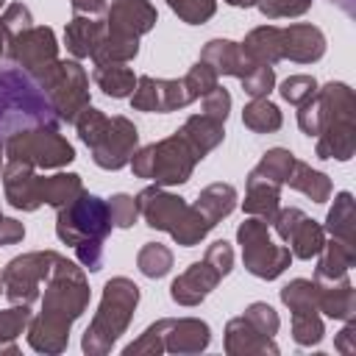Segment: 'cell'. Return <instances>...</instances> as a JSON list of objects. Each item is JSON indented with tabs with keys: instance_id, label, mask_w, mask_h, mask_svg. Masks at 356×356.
Segmentation results:
<instances>
[{
	"instance_id": "obj_1",
	"label": "cell",
	"mask_w": 356,
	"mask_h": 356,
	"mask_svg": "<svg viewBox=\"0 0 356 356\" xmlns=\"http://www.w3.org/2000/svg\"><path fill=\"white\" fill-rule=\"evenodd\" d=\"M89 295L92 292H89L83 267L58 256L50 275L44 278V295H39L42 312L36 317H31V323L25 328L31 350L47 353V356L64 353L67 342H70L72 323L89 306Z\"/></svg>"
},
{
	"instance_id": "obj_2",
	"label": "cell",
	"mask_w": 356,
	"mask_h": 356,
	"mask_svg": "<svg viewBox=\"0 0 356 356\" xmlns=\"http://www.w3.org/2000/svg\"><path fill=\"white\" fill-rule=\"evenodd\" d=\"M58 128L61 120L53 111L47 92L22 67L0 64V139H8L25 128Z\"/></svg>"
},
{
	"instance_id": "obj_3",
	"label": "cell",
	"mask_w": 356,
	"mask_h": 356,
	"mask_svg": "<svg viewBox=\"0 0 356 356\" xmlns=\"http://www.w3.org/2000/svg\"><path fill=\"white\" fill-rule=\"evenodd\" d=\"M136 306H139V286L125 275L108 278L103 284L97 312H95L89 328L83 331L81 350L86 356H106L114 348V342L128 331Z\"/></svg>"
},
{
	"instance_id": "obj_4",
	"label": "cell",
	"mask_w": 356,
	"mask_h": 356,
	"mask_svg": "<svg viewBox=\"0 0 356 356\" xmlns=\"http://www.w3.org/2000/svg\"><path fill=\"white\" fill-rule=\"evenodd\" d=\"M136 206L150 228L170 234L175 239V245H181V248L200 245L206 239V234L211 231L206 217L192 203H186L181 195L167 192V186H156V184L145 186L136 195Z\"/></svg>"
},
{
	"instance_id": "obj_5",
	"label": "cell",
	"mask_w": 356,
	"mask_h": 356,
	"mask_svg": "<svg viewBox=\"0 0 356 356\" xmlns=\"http://www.w3.org/2000/svg\"><path fill=\"white\" fill-rule=\"evenodd\" d=\"M200 159L189 147V142L175 131L153 145L136 147L128 167L134 170L136 178H147L156 186H181L192 178L195 164Z\"/></svg>"
},
{
	"instance_id": "obj_6",
	"label": "cell",
	"mask_w": 356,
	"mask_h": 356,
	"mask_svg": "<svg viewBox=\"0 0 356 356\" xmlns=\"http://www.w3.org/2000/svg\"><path fill=\"white\" fill-rule=\"evenodd\" d=\"M111 228L108 203L86 189L67 206L56 209V236L72 250L83 242H106Z\"/></svg>"
},
{
	"instance_id": "obj_7",
	"label": "cell",
	"mask_w": 356,
	"mask_h": 356,
	"mask_svg": "<svg viewBox=\"0 0 356 356\" xmlns=\"http://www.w3.org/2000/svg\"><path fill=\"white\" fill-rule=\"evenodd\" d=\"M6 159L25 161L33 170H61L75 161V147L67 142V136L58 134V128H25L11 134L3 142Z\"/></svg>"
},
{
	"instance_id": "obj_8",
	"label": "cell",
	"mask_w": 356,
	"mask_h": 356,
	"mask_svg": "<svg viewBox=\"0 0 356 356\" xmlns=\"http://www.w3.org/2000/svg\"><path fill=\"white\" fill-rule=\"evenodd\" d=\"M36 83L47 92L61 122H75V117L89 106V75L75 58L53 61L36 75Z\"/></svg>"
},
{
	"instance_id": "obj_9",
	"label": "cell",
	"mask_w": 356,
	"mask_h": 356,
	"mask_svg": "<svg viewBox=\"0 0 356 356\" xmlns=\"http://www.w3.org/2000/svg\"><path fill=\"white\" fill-rule=\"evenodd\" d=\"M236 242L242 248V264L250 275L273 281L278 278L289 261L292 253L286 245H275L273 234H270V222L259 220V217H248L239 228H236Z\"/></svg>"
},
{
	"instance_id": "obj_10",
	"label": "cell",
	"mask_w": 356,
	"mask_h": 356,
	"mask_svg": "<svg viewBox=\"0 0 356 356\" xmlns=\"http://www.w3.org/2000/svg\"><path fill=\"white\" fill-rule=\"evenodd\" d=\"M61 253L56 250H28L22 256H14L3 267V292L11 303L33 306L42 295V284L50 275L53 264L58 261Z\"/></svg>"
},
{
	"instance_id": "obj_11",
	"label": "cell",
	"mask_w": 356,
	"mask_h": 356,
	"mask_svg": "<svg viewBox=\"0 0 356 356\" xmlns=\"http://www.w3.org/2000/svg\"><path fill=\"white\" fill-rule=\"evenodd\" d=\"M128 100L134 111H147V114H167L195 103L192 95L186 92L184 78H153V75H139L136 89L131 92Z\"/></svg>"
},
{
	"instance_id": "obj_12",
	"label": "cell",
	"mask_w": 356,
	"mask_h": 356,
	"mask_svg": "<svg viewBox=\"0 0 356 356\" xmlns=\"http://www.w3.org/2000/svg\"><path fill=\"white\" fill-rule=\"evenodd\" d=\"M136 147H139L136 125L128 117L117 114V117H108V125L103 128V134L97 136V142L89 150H92V161L100 170H122V167H128Z\"/></svg>"
},
{
	"instance_id": "obj_13",
	"label": "cell",
	"mask_w": 356,
	"mask_h": 356,
	"mask_svg": "<svg viewBox=\"0 0 356 356\" xmlns=\"http://www.w3.org/2000/svg\"><path fill=\"white\" fill-rule=\"evenodd\" d=\"M6 56L17 67H22L25 72H31L36 78L44 67H50L53 61H58V42H56L53 28H47V25H31L28 31L17 33L8 42Z\"/></svg>"
},
{
	"instance_id": "obj_14",
	"label": "cell",
	"mask_w": 356,
	"mask_h": 356,
	"mask_svg": "<svg viewBox=\"0 0 356 356\" xmlns=\"http://www.w3.org/2000/svg\"><path fill=\"white\" fill-rule=\"evenodd\" d=\"M314 139H317V145H314L317 159H337V161L353 159V153H356V111L331 117Z\"/></svg>"
},
{
	"instance_id": "obj_15",
	"label": "cell",
	"mask_w": 356,
	"mask_h": 356,
	"mask_svg": "<svg viewBox=\"0 0 356 356\" xmlns=\"http://www.w3.org/2000/svg\"><path fill=\"white\" fill-rule=\"evenodd\" d=\"M156 8L147 0H111L106 8V31L125 33V36H145L156 28Z\"/></svg>"
},
{
	"instance_id": "obj_16",
	"label": "cell",
	"mask_w": 356,
	"mask_h": 356,
	"mask_svg": "<svg viewBox=\"0 0 356 356\" xmlns=\"http://www.w3.org/2000/svg\"><path fill=\"white\" fill-rule=\"evenodd\" d=\"M222 281V275L206 261H192L172 284H170V298L178 303V306H197L203 303L211 289H217V284Z\"/></svg>"
},
{
	"instance_id": "obj_17",
	"label": "cell",
	"mask_w": 356,
	"mask_h": 356,
	"mask_svg": "<svg viewBox=\"0 0 356 356\" xmlns=\"http://www.w3.org/2000/svg\"><path fill=\"white\" fill-rule=\"evenodd\" d=\"M325 56V33L312 22H292L281 28V58L295 64H314Z\"/></svg>"
},
{
	"instance_id": "obj_18",
	"label": "cell",
	"mask_w": 356,
	"mask_h": 356,
	"mask_svg": "<svg viewBox=\"0 0 356 356\" xmlns=\"http://www.w3.org/2000/svg\"><path fill=\"white\" fill-rule=\"evenodd\" d=\"M3 192L6 200L17 209V211H36L42 206L39 197V175L31 164L25 161H6L3 164Z\"/></svg>"
},
{
	"instance_id": "obj_19",
	"label": "cell",
	"mask_w": 356,
	"mask_h": 356,
	"mask_svg": "<svg viewBox=\"0 0 356 356\" xmlns=\"http://www.w3.org/2000/svg\"><path fill=\"white\" fill-rule=\"evenodd\" d=\"M211 342V328L200 317H167L164 320V353H200Z\"/></svg>"
},
{
	"instance_id": "obj_20",
	"label": "cell",
	"mask_w": 356,
	"mask_h": 356,
	"mask_svg": "<svg viewBox=\"0 0 356 356\" xmlns=\"http://www.w3.org/2000/svg\"><path fill=\"white\" fill-rule=\"evenodd\" d=\"M225 353L228 356H278V345L273 337L256 331L242 314L225 323Z\"/></svg>"
},
{
	"instance_id": "obj_21",
	"label": "cell",
	"mask_w": 356,
	"mask_h": 356,
	"mask_svg": "<svg viewBox=\"0 0 356 356\" xmlns=\"http://www.w3.org/2000/svg\"><path fill=\"white\" fill-rule=\"evenodd\" d=\"M314 286H317V312L339 323H348L356 317V289L348 275L328 284L314 281Z\"/></svg>"
},
{
	"instance_id": "obj_22",
	"label": "cell",
	"mask_w": 356,
	"mask_h": 356,
	"mask_svg": "<svg viewBox=\"0 0 356 356\" xmlns=\"http://www.w3.org/2000/svg\"><path fill=\"white\" fill-rule=\"evenodd\" d=\"M200 58L206 64L214 67L217 75H234V78H245L256 64L248 61V56L242 53L239 42H231V39H211L203 44L200 50Z\"/></svg>"
},
{
	"instance_id": "obj_23",
	"label": "cell",
	"mask_w": 356,
	"mask_h": 356,
	"mask_svg": "<svg viewBox=\"0 0 356 356\" xmlns=\"http://www.w3.org/2000/svg\"><path fill=\"white\" fill-rule=\"evenodd\" d=\"M317 267H314V281L328 284V281H339L350 273V267L356 264V248L350 242L342 239H325L323 250L314 256Z\"/></svg>"
},
{
	"instance_id": "obj_24",
	"label": "cell",
	"mask_w": 356,
	"mask_h": 356,
	"mask_svg": "<svg viewBox=\"0 0 356 356\" xmlns=\"http://www.w3.org/2000/svg\"><path fill=\"white\" fill-rule=\"evenodd\" d=\"M106 33V22L100 17H72L67 25H64V44L67 50L72 53L75 61L81 58H92L100 36Z\"/></svg>"
},
{
	"instance_id": "obj_25",
	"label": "cell",
	"mask_w": 356,
	"mask_h": 356,
	"mask_svg": "<svg viewBox=\"0 0 356 356\" xmlns=\"http://www.w3.org/2000/svg\"><path fill=\"white\" fill-rule=\"evenodd\" d=\"M178 134L189 142V147L195 150V156L203 161L222 139H225V122L206 117V114H192L186 117V122L178 128Z\"/></svg>"
},
{
	"instance_id": "obj_26",
	"label": "cell",
	"mask_w": 356,
	"mask_h": 356,
	"mask_svg": "<svg viewBox=\"0 0 356 356\" xmlns=\"http://www.w3.org/2000/svg\"><path fill=\"white\" fill-rule=\"evenodd\" d=\"M239 47L250 64L273 67L275 61H281V28L278 25H259L245 36V42H239Z\"/></svg>"
},
{
	"instance_id": "obj_27",
	"label": "cell",
	"mask_w": 356,
	"mask_h": 356,
	"mask_svg": "<svg viewBox=\"0 0 356 356\" xmlns=\"http://www.w3.org/2000/svg\"><path fill=\"white\" fill-rule=\"evenodd\" d=\"M242 209L250 217H259L264 222H273L275 211L281 209V186L278 184H270L264 178L248 175V189H245Z\"/></svg>"
},
{
	"instance_id": "obj_28",
	"label": "cell",
	"mask_w": 356,
	"mask_h": 356,
	"mask_svg": "<svg viewBox=\"0 0 356 356\" xmlns=\"http://www.w3.org/2000/svg\"><path fill=\"white\" fill-rule=\"evenodd\" d=\"M236 200H239L236 189H234L231 184L217 181V184H209L206 189H200V195H197V200H195L192 206H195V209L206 217V222L214 228L220 220H225V217L236 209Z\"/></svg>"
},
{
	"instance_id": "obj_29",
	"label": "cell",
	"mask_w": 356,
	"mask_h": 356,
	"mask_svg": "<svg viewBox=\"0 0 356 356\" xmlns=\"http://www.w3.org/2000/svg\"><path fill=\"white\" fill-rule=\"evenodd\" d=\"M136 78L139 75L125 64H95V70H92L95 86L106 97H114V100L131 97V92L136 89Z\"/></svg>"
},
{
	"instance_id": "obj_30",
	"label": "cell",
	"mask_w": 356,
	"mask_h": 356,
	"mask_svg": "<svg viewBox=\"0 0 356 356\" xmlns=\"http://www.w3.org/2000/svg\"><path fill=\"white\" fill-rule=\"evenodd\" d=\"M284 186H289V189L306 195V197L314 200V203H325V200L331 197V189H334V186H331V178H328L325 172H320V170H314L312 164L298 161V159H295L292 172H289V178H286Z\"/></svg>"
},
{
	"instance_id": "obj_31",
	"label": "cell",
	"mask_w": 356,
	"mask_h": 356,
	"mask_svg": "<svg viewBox=\"0 0 356 356\" xmlns=\"http://www.w3.org/2000/svg\"><path fill=\"white\" fill-rule=\"evenodd\" d=\"M83 192V181L78 172H53V175H39V197L42 206L61 209L70 200H75Z\"/></svg>"
},
{
	"instance_id": "obj_32",
	"label": "cell",
	"mask_w": 356,
	"mask_h": 356,
	"mask_svg": "<svg viewBox=\"0 0 356 356\" xmlns=\"http://www.w3.org/2000/svg\"><path fill=\"white\" fill-rule=\"evenodd\" d=\"M323 245H325V228L317 220L306 217V214L298 220V225L292 228V234L286 239V248H289L292 259H303V261L314 259L323 250Z\"/></svg>"
},
{
	"instance_id": "obj_33",
	"label": "cell",
	"mask_w": 356,
	"mask_h": 356,
	"mask_svg": "<svg viewBox=\"0 0 356 356\" xmlns=\"http://www.w3.org/2000/svg\"><path fill=\"white\" fill-rule=\"evenodd\" d=\"M139 56V39L136 36H125V33H114L106 31L92 53L95 64H128Z\"/></svg>"
},
{
	"instance_id": "obj_34",
	"label": "cell",
	"mask_w": 356,
	"mask_h": 356,
	"mask_svg": "<svg viewBox=\"0 0 356 356\" xmlns=\"http://www.w3.org/2000/svg\"><path fill=\"white\" fill-rule=\"evenodd\" d=\"M325 234H331L334 239L342 242H356V209H353V195L350 192H339L334 197V206L325 214Z\"/></svg>"
},
{
	"instance_id": "obj_35",
	"label": "cell",
	"mask_w": 356,
	"mask_h": 356,
	"mask_svg": "<svg viewBox=\"0 0 356 356\" xmlns=\"http://www.w3.org/2000/svg\"><path fill=\"white\" fill-rule=\"evenodd\" d=\"M242 122L253 134H273L284 125V117H281V108L275 103H270L267 97H256V100L245 103Z\"/></svg>"
},
{
	"instance_id": "obj_36",
	"label": "cell",
	"mask_w": 356,
	"mask_h": 356,
	"mask_svg": "<svg viewBox=\"0 0 356 356\" xmlns=\"http://www.w3.org/2000/svg\"><path fill=\"white\" fill-rule=\"evenodd\" d=\"M292 164H295V153L292 150H286V147H270L261 156V161L248 175H256V178H264L270 184L284 186L286 178H289V172H292Z\"/></svg>"
},
{
	"instance_id": "obj_37",
	"label": "cell",
	"mask_w": 356,
	"mask_h": 356,
	"mask_svg": "<svg viewBox=\"0 0 356 356\" xmlns=\"http://www.w3.org/2000/svg\"><path fill=\"white\" fill-rule=\"evenodd\" d=\"M136 267L145 278H164L172 270V250L161 242H145L136 253Z\"/></svg>"
},
{
	"instance_id": "obj_38",
	"label": "cell",
	"mask_w": 356,
	"mask_h": 356,
	"mask_svg": "<svg viewBox=\"0 0 356 356\" xmlns=\"http://www.w3.org/2000/svg\"><path fill=\"white\" fill-rule=\"evenodd\" d=\"M31 317H33L31 306H22V303H11L8 309H3L0 312V345H6L11 353H19L17 337L25 334Z\"/></svg>"
},
{
	"instance_id": "obj_39",
	"label": "cell",
	"mask_w": 356,
	"mask_h": 356,
	"mask_svg": "<svg viewBox=\"0 0 356 356\" xmlns=\"http://www.w3.org/2000/svg\"><path fill=\"white\" fill-rule=\"evenodd\" d=\"M325 337V325H323V317L317 309H309V312H292V339L303 348H312V345H320Z\"/></svg>"
},
{
	"instance_id": "obj_40",
	"label": "cell",
	"mask_w": 356,
	"mask_h": 356,
	"mask_svg": "<svg viewBox=\"0 0 356 356\" xmlns=\"http://www.w3.org/2000/svg\"><path fill=\"white\" fill-rule=\"evenodd\" d=\"M281 303L289 312H309L317 309V286L309 278H292L281 286Z\"/></svg>"
},
{
	"instance_id": "obj_41",
	"label": "cell",
	"mask_w": 356,
	"mask_h": 356,
	"mask_svg": "<svg viewBox=\"0 0 356 356\" xmlns=\"http://www.w3.org/2000/svg\"><path fill=\"white\" fill-rule=\"evenodd\" d=\"M164 320H167V317L150 323L131 345H125L122 353H125V356H142V353H147V356H161V353H164Z\"/></svg>"
},
{
	"instance_id": "obj_42",
	"label": "cell",
	"mask_w": 356,
	"mask_h": 356,
	"mask_svg": "<svg viewBox=\"0 0 356 356\" xmlns=\"http://www.w3.org/2000/svg\"><path fill=\"white\" fill-rule=\"evenodd\" d=\"M167 6L186 25H203L217 11V0H167Z\"/></svg>"
},
{
	"instance_id": "obj_43",
	"label": "cell",
	"mask_w": 356,
	"mask_h": 356,
	"mask_svg": "<svg viewBox=\"0 0 356 356\" xmlns=\"http://www.w3.org/2000/svg\"><path fill=\"white\" fill-rule=\"evenodd\" d=\"M217 78H220V75L214 72V67L206 64L203 58H197V61L189 67V72L184 75V83H186V92L192 95V100H200V97L209 95L214 86H220Z\"/></svg>"
},
{
	"instance_id": "obj_44",
	"label": "cell",
	"mask_w": 356,
	"mask_h": 356,
	"mask_svg": "<svg viewBox=\"0 0 356 356\" xmlns=\"http://www.w3.org/2000/svg\"><path fill=\"white\" fill-rule=\"evenodd\" d=\"M106 203H108V217H111V225L114 228H131L139 220V206H136V197L134 195L117 192Z\"/></svg>"
},
{
	"instance_id": "obj_45",
	"label": "cell",
	"mask_w": 356,
	"mask_h": 356,
	"mask_svg": "<svg viewBox=\"0 0 356 356\" xmlns=\"http://www.w3.org/2000/svg\"><path fill=\"white\" fill-rule=\"evenodd\" d=\"M242 317H245L256 331H261V334H267V337H275L278 328H281V317H278V312H275L270 303H261V300L250 303V306L245 309Z\"/></svg>"
},
{
	"instance_id": "obj_46",
	"label": "cell",
	"mask_w": 356,
	"mask_h": 356,
	"mask_svg": "<svg viewBox=\"0 0 356 356\" xmlns=\"http://www.w3.org/2000/svg\"><path fill=\"white\" fill-rule=\"evenodd\" d=\"M314 0H256V8L267 19H289V17H303L312 8Z\"/></svg>"
},
{
	"instance_id": "obj_47",
	"label": "cell",
	"mask_w": 356,
	"mask_h": 356,
	"mask_svg": "<svg viewBox=\"0 0 356 356\" xmlns=\"http://www.w3.org/2000/svg\"><path fill=\"white\" fill-rule=\"evenodd\" d=\"M278 92L289 106H300L303 100H309L317 92V81H314V75H289L281 81Z\"/></svg>"
},
{
	"instance_id": "obj_48",
	"label": "cell",
	"mask_w": 356,
	"mask_h": 356,
	"mask_svg": "<svg viewBox=\"0 0 356 356\" xmlns=\"http://www.w3.org/2000/svg\"><path fill=\"white\" fill-rule=\"evenodd\" d=\"M242 81V92L256 100V97H267L275 89V70L273 67H253Z\"/></svg>"
},
{
	"instance_id": "obj_49",
	"label": "cell",
	"mask_w": 356,
	"mask_h": 356,
	"mask_svg": "<svg viewBox=\"0 0 356 356\" xmlns=\"http://www.w3.org/2000/svg\"><path fill=\"white\" fill-rule=\"evenodd\" d=\"M0 22L8 31V36L14 39L17 33H22V31H28L33 25V14H31V8L25 3H8L3 8V14H0Z\"/></svg>"
},
{
	"instance_id": "obj_50",
	"label": "cell",
	"mask_w": 356,
	"mask_h": 356,
	"mask_svg": "<svg viewBox=\"0 0 356 356\" xmlns=\"http://www.w3.org/2000/svg\"><path fill=\"white\" fill-rule=\"evenodd\" d=\"M228 111H231V92H228V89L214 86L209 95H203V111H200V114L225 122V120H228Z\"/></svg>"
},
{
	"instance_id": "obj_51",
	"label": "cell",
	"mask_w": 356,
	"mask_h": 356,
	"mask_svg": "<svg viewBox=\"0 0 356 356\" xmlns=\"http://www.w3.org/2000/svg\"><path fill=\"white\" fill-rule=\"evenodd\" d=\"M222 278L234 270V248L225 242V239H217V242H211L209 248H206V256H203Z\"/></svg>"
},
{
	"instance_id": "obj_52",
	"label": "cell",
	"mask_w": 356,
	"mask_h": 356,
	"mask_svg": "<svg viewBox=\"0 0 356 356\" xmlns=\"http://www.w3.org/2000/svg\"><path fill=\"white\" fill-rule=\"evenodd\" d=\"M22 236H25V225H22L19 220H14V217H0V248L17 245V242H22Z\"/></svg>"
},
{
	"instance_id": "obj_53",
	"label": "cell",
	"mask_w": 356,
	"mask_h": 356,
	"mask_svg": "<svg viewBox=\"0 0 356 356\" xmlns=\"http://www.w3.org/2000/svg\"><path fill=\"white\" fill-rule=\"evenodd\" d=\"M334 348H337L339 353H345V356L356 353V323H353V320H348L345 328L334 337Z\"/></svg>"
},
{
	"instance_id": "obj_54",
	"label": "cell",
	"mask_w": 356,
	"mask_h": 356,
	"mask_svg": "<svg viewBox=\"0 0 356 356\" xmlns=\"http://www.w3.org/2000/svg\"><path fill=\"white\" fill-rule=\"evenodd\" d=\"M70 6H72V14L78 17H103L108 8L106 0H70Z\"/></svg>"
},
{
	"instance_id": "obj_55",
	"label": "cell",
	"mask_w": 356,
	"mask_h": 356,
	"mask_svg": "<svg viewBox=\"0 0 356 356\" xmlns=\"http://www.w3.org/2000/svg\"><path fill=\"white\" fill-rule=\"evenodd\" d=\"M331 3H337L348 17H353V14H356V0H331Z\"/></svg>"
},
{
	"instance_id": "obj_56",
	"label": "cell",
	"mask_w": 356,
	"mask_h": 356,
	"mask_svg": "<svg viewBox=\"0 0 356 356\" xmlns=\"http://www.w3.org/2000/svg\"><path fill=\"white\" fill-rule=\"evenodd\" d=\"M8 42H11V36H8V31L3 28V22H0V58L6 56V50H8Z\"/></svg>"
},
{
	"instance_id": "obj_57",
	"label": "cell",
	"mask_w": 356,
	"mask_h": 356,
	"mask_svg": "<svg viewBox=\"0 0 356 356\" xmlns=\"http://www.w3.org/2000/svg\"><path fill=\"white\" fill-rule=\"evenodd\" d=\"M228 6H236V8H250V6H256V0H225Z\"/></svg>"
},
{
	"instance_id": "obj_58",
	"label": "cell",
	"mask_w": 356,
	"mask_h": 356,
	"mask_svg": "<svg viewBox=\"0 0 356 356\" xmlns=\"http://www.w3.org/2000/svg\"><path fill=\"white\" fill-rule=\"evenodd\" d=\"M3 156H6V150H3V145H0V170H3Z\"/></svg>"
},
{
	"instance_id": "obj_59",
	"label": "cell",
	"mask_w": 356,
	"mask_h": 356,
	"mask_svg": "<svg viewBox=\"0 0 356 356\" xmlns=\"http://www.w3.org/2000/svg\"><path fill=\"white\" fill-rule=\"evenodd\" d=\"M0 353H11V350H8L6 345H0ZM11 356H14V353H11Z\"/></svg>"
},
{
	"instance_id": "obj_60",
	"label": "cell",
	"mask_w": 356,
	"mask_h": 356,
	"mask_svg": "<svg viewBox=\"0 0 356 356\" xmlns=\"http://www.w3.org/2000/svg\"><path fill=\"white\" fill-rule=\"evenodd\" d=\"M0 292H3V275H0Z\"/></svg>"
},
{
	"instance_id": "obj_61",
	"label": "cell",
	"mask_w": 356,
	"mask_h": 356,
	"mask_svg": "<svg viewBox=\"0 0 356 356\" xmlns=\"http://www.w3.org/2000/svg\"><path fill=\"white\" fill-rule=\"evenodd\" d=\"M3 6H6V0H0V8H3Z\"/></svg>"
},
{
	"instance_id": "obj_62",
	"label": "cell",
	"mask_w": 356,
	"mask_h": 356,
	"mask_svg": "<svg viewBox=\"0 0 356 356\" xmlns=\"http://www.w3.org/2000/svg\"><path fill=\"white\" fill-rule=\"evenodd\" d=\"M0 217H3V214H0Z\"/></svg>"
}]
</instances>
